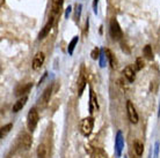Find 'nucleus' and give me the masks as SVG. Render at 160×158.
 Instances as JSON below:
<instances>
[{"instance_id":"nucleus-14","label":"nucleus","mask_w":160,"mask_h":158,"mask_svg":"<svg viewBox=\"0 0 160 158\" xmlns=\"http://www.w3.org/2000/svg\"><path fill=\"white\" fill-rule=\"evenodd\" d=\"M133 150H135L137 156L140 157L143 155V152H144V144L140 141H135V143H133Z\"/></svg>"},{"instance_id":"nucleus-19","label":"nucleus","mask_w":160,"mask_h":158,"mask_svg":"<svg viewBox=\"0 0 160 158\" xmlns=\"http://www.w3.org/2000/svg\"><path fill=\"white\" fill-rule=\"evenodd\" d=\"M143 53H144V55L148 58V60H152L153 59V53H152V49H151V46L150 45H146L144 48V50H143Z\"/></svg>"},{"instance_id":"nucleus-6","label":"nucleus","mask_w":160,"mask_h":158,"mask_svg":"<svg viewBox=\"0 0 160 158\" xmlns=\"http://www.w3.org/2000/svg\"><path fill=\"white\" fill-rule=\"evenodd\" d=\"M123 146H124V138L122 136V133L118 132L116 135V140H115V152H116L117 157H121Z\"/></svg>"},{"instance_id":"nucleus-4","label":"nucleus","mask_w":160,"mask_h":158,"mask_svg":"<svg viewBox=\"0 0 160 158\" xmlns=\"http://www.w3.org/2000/svg\"><path fill=\"white\" fill-rule=\"evenodd\" d=\"M127 111H128V117L130 123H138V113H137L136 111V107L133 106V104L130 100H128V103H127Z\"/></svg>"},{"instance_id":"nucleus-20","label":"nucleus","mask_w":160,"mask_h":158,"mask_svg":"<svg viewBox=\"0 0 160 158\" xmlns=\"http://www.w3.org/2000/svg\"><path fill=\"white\" fill-rule=\"evenodd\" d=\"M13 127L12 123H8V125H6V126H2L1 127V133H0V137L1 138H4L5 135H7L8 133H9V131H11V128Z\"/></svg>"},{"instance_id":"nucleus-8","label":"nucleus","mask_w":160,"mask_h":158,"mask_svg":"<svg viewBox=\"0 0 160 158\" xmlns=\"http://www.w3.org/2000/svg\"><path fill=\"white\" fill-rule=\"evenodd\" d=\"M52 26H53V17H50L49 21L47 22V24L44 26L43 29H42L41 32L38 34V40H43V38H45V37L48 36V34L52 29Z\"/></svg>"},{"instance_id":"nucleus-13","label":"nucleus","mask_w":160,"mask_h":158,"mask_svg":"<svg viewBox=\"0 0 160 158\" xmlns=\"http://www.w3.org/2000/svg\"><path fill=\"white\" fill-rule=\"evenodd\" d=\"M49 150L44 144H40L37 148V157L38 158H48Z\"/></svg>"},{"instance_id":"nucleus-21","label":"nucleus","mask_w":160,"mask_h":158,"mask_svg":"<svg viewBox=\"0 0 160 158\" xmlns=\"http://www.w3.org/2000/svg\"><path fill=\"white\" fill-rule=\"evenodd\" d=\"M78 40H79V38H78V36H77V37H74V38L71 40V43H70V45H68V53H70V54H72L73 53V50H74V48H76V44L78 43Z\"/></svg>"},{"instance_id":"nucleus-23","label":"nucleus","mask_w":160,"mask_h":158,"mask_svg":"<svg viewBox=\"0 0 160 158\" xmlns=\"http://www.w3.org/2000/svg\"><path fill=\"white\" fill-rule=\"evenodd\" d=\"M144 61H143V59L142 58H138V59L136 60V69L137 71H140V69H143L144 68Z\"/></svg>"},{"instance_id":"nucleus-15","label":"nucleus","mask_w":160,"mask_h":158,"mask_svg":"<svg viewBox=\"0 0 160 158\" xmlns=\"http://www.w3.org/2000/svg\"><path fill=\"white\" fill-rule=\"evenodd\" d=\"M63 2H64V0H53L52 1V12L55 14L59 13L60 8L63 6Z\"/></svg>"},{"instance_id":"nucleus-12","label":"nucleus","mask_w":160,"mask_h":158,"mask_svg":"<svg viewBox=\"0 0 160 158\" xmlns=\"http://www.w3.org/2000/svg\"><path fill=\"white\" fill-rule=\"evenodd\" d=\"M32 137H30V135L26 134L24 133L23 135H22V138H21V146H23L26 150H28L29 148H30V146H32Z\"/></svg>"},{"instance_id":"nucleus-11","label":"nucleus","mask_w":160,"mask_h":158,"mask_svg":"<svg viewBox=\"0 0 160 158\" xmlns=\"http://www.w3.org/2000/svg\"><path fill=\"white\" fill-rule=\"evenodd\" d=\"M51 94H52V87L51 86H49V87L43 91V95H42V97H41V100H42V103H43L44 105H47V104L50 102Z\"/></svg>"},{"instance_id":"nucleus-17","label":"nucleus","mask_w":160,"mask_h":158,"mask_svg":"<svg viewBox=\"0 0 160 158\" xmlns=\"http://www.w3.org/2000/svg\"><path fill=\"white\" fill-rule=\"evenodd\" d=\"M78 87H79V95H81L85 87H86V79H85L84 74H81L79 80H78Z\"/></svg>"},{"instance_id":"nucleus-22","label":"nucleus","mask_w":160,"mask_h":158,"mask_svg":"<svg viewBox=\"0 0 160 158\" xmlns=\"http://www.w3.org/2000/svg\"><path fill=\"white\" fill-rule=\"evenodd\" d=\"M106 54H107V58L109 59V61H110V65H112V68H115V66H116V63H115V60H114V55H112V53L109 50H106Z\"/></svg>"},{"instance_id":"nucleus-24","label":"nucleus","mask_w":160,"mask_h":158,"mask_svg":"<svg viewBox=\"0 0 160 158\" xmlns=\"http://www.w3.org/2000/svg\"><path fill=\"white\" fill-rule=\"evenodd\" d=\"M92 59H98L99 58V49L98 48H95L94 50L92 51Z\"/></svg>"},{"instance_id":"nucleus-25","label":"nucleus","mask_w":160,"mask_h":158,"mask_svg":"<svg viewBox=\"0 0 160 158\" xmlns=\"http://www.w3.org/2000/svg\"><path fill=\"white\" fill-rule=\"evenodd\" d=\"M98 1L99 0H94V4H93V7H94V12L96 13V6H98Z\"/></svg>"},{"instance_id":"nucleus-16","label":"nucleus","mask_w":160,"mask_h":158,"mask_svg":"<svg viewBox=\"0 0 160 158\" xmlns=\"http://www.w3.org/2000/svg\"><path fill=\"white\" fill-rule=\"evenodd\" d=\"M92 158H107V154L102 149L94 148V150L92 152Z\"/></svg>"},{"instance_id":"nucleus-2","label":"nucleus","mask_w":160,"mask_h":158,"mask_svg":"<svg viewBox=\"0 0 160 158\" xmlns=\"http://www.w3.org/2000/svg\"><path fill=\"white\" fill-rule=\"evenodd\" d=\"M38 120H40L38 112L36 111V109H32V110L28 112V115H27V126H28L29 131L32 132L36 128L37 123H38Z\"/></svg>"},{"instance_id":"nucleus-1","label":"nucleus","mask_w":160,"mask_h":158,"mask_svg":"<svg viewBox=\"0 0 160 158\" xmlns=\"http://www.w3.org/2000/svg\"><path fill=\"white\" fill-rule=\"evenodd\" d=\"M93 127H94V119L92 117H88V118H85L81 120L80 123V131H81V134L84 136H88L91 135L93 131Z\"/></svg>"},{"instance_id":"nucleus-26","label":"nucleus","mask_w":160,"mask_h":158,"mask_svg":"<svg viewBox=\"0 0 160 158\" xmlns=\"http://www.w3.org/2000/svg\"><path fill=\"white\" fill-rule=\"evenodd\" d=\"M158 146H159V143H157L156 144V157L158 156V151H159V148H158Z\"/></svg>"},{"instance_id":"nucleus-5","label":"nucleus","mask_w":160,"mask_h":158,"mask_svg":"<svg viewBox=\"0 0 160 158\" xmlns=\"http://www.w3.org/2000/svg\"><path fill=\"white\" fill-rule=\"evenodd\" d=\"M44 60H45V55H44L43 52H37L36 55L32 59V69H35V71L40 69L43 66Z\"/></svg>"},{"instance_id":"nucleus-9","label":"nucleus","mask_w":160,"mask_h":158,"mask_svg":"<svg viewBox=\"0 0 160 158\" xmlns=\"http://www.w3.org/2000/svg\"><path fill=\"white\" fill-rule=\"evenodd\" d=\"M27 100H28L27 96H22L20 99H18V102H15L14 106H13V112H19L20 110H22L26 103H27Z\"/></svg>"},{"instance_id":"nucleus-3","label":"nucleus","mask_w":160,"mask_h":158,"mask_svg":"<svg viewBox=\"0 0 160 158\" xmlns=\"http://www.w3.org/2000/svg\"><path fill=\"white\" fill-rule=\"evenodd\" d=\"M109 32H110V36L112 37V40H121V37L123 36L122 34V29H121L120 24L115 19H112L110 21V27H109Z\"/></svg>"},{"instance_id":"nucleus-18","label":"nucleus","mask_w":160,"mask_h":158,"mask_svg":"<svg viewBox=\"0 0 160 158\" xmlns=\"http://www.w3.org/2000/svg\"><path fill=\"white\" fill-rule=\"evenodd\" d=\"M32 87V83H28L27 86H24V87H21V88H18L16 89V95L18 96H20V95H23V94H26V92H28L29 91V89Z\"/></svg>"},{"instance_id":"nucleus-10","label":"nucleus","mask_w":160,"mask_h":158,"mask_svg":"<svg viewBox=\"0 0 160 158\" xmlns=\"http://www.w3.org/2000/svg\"><path fill=\"white\" fill-rule=\"evenodd\" d=\"M123 74H124V76L127 77V80H128L129 82H133V81H135V79H136L135 71H133V69H132V67H130V66H127V67L124 68Z\"/></svg>"},{"instance_id":"nucleus-7","label":"nucleus","mask_w":160,"mask_h":158,"mask_svg":"<svg viewBox=\"0 0 160 158\" xmlns=\"http://www.w3.org/2000/svg\"><path fill=\"white\" fill-rule=\"evenodd\" d=\"M89 91H91V94H89V112L93 113V112L98 111L99 105H98V98H96L95 92L93 91L92 88L89 89Z\"/></svg>"}]
</instances>
